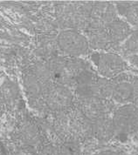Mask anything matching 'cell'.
<instances>
[{"mask_svg": "<svg viewBox=\"0 0 138 155\" xmlns=\"http://www.w3.org/2000/svg\"><path fill=\"white\" fill-rule=\"evenodd\" d=\"M132 29L128 22L118 17L106 28L113 50L120 48L122 43L131 34Z\"/></svg>", "mask_w": 138, "mask_h": 155, "instance_id": "7c38bea8", "label": "cell"}, {"mask_svg": "<svg viewBox=\"0 0 138 155\" xmlns=\"http://www.w3.org/2000/svg\"><path fill=\"white\" fill-rule=\"evenodd\" d=\"M116 5L109 2H94L87 31L106 29L118 16Z\"/></svg>", "mask_w": 138, "mask_h": 155, "instance_id": "8fae6325", "label": "cell"}, {"mask_svg": "<svg viewBox=\"0 0 138 155\" xmlns=\"http://www.w3.org/2000/svg\"><path fill=\"white\" fill-rule=\"evenodd\" d=\"M132 85H133V98H132V104L138 106V77L134 78L132 79Z\"/></svg>", "mask_w": 138, "mask_h": 155, "instance_id": "ac0fdd59", "label": "cell"}, {"mask_svg": "<svg viewBox=\"0 0 138 155\" xmlns=\"http://www.w3.org/2000/svg\"><path fill=\"white\" fill-rule=\"evenodd\" d=\"M95 155H120L117 152H115V151H102V152H100L96 154Z\"/></svg>", "mask_w": 138, "mask_h": 155, "instance_id": "44dd1931", "label": "cell"}, {"mask_svg": "<svg viewBox=\"0 0 138 155\" xmlns=\"http://www.w3.org/2000/svg\"><path fill=\"white\" fill-rule=\"evenodd\" d=\"M53 84L47 65L37 64L29 71L25 78L27 92L33 97L44 96L48 87Z\"/></svg>", "mask_w": 138, "mask_h": 155, "instance_id": "30bf717a", "label": "cell"}, {"mask_svg": "<svg viewBox=\"0 0 138 155\" xmlns=\"http://www.w3.org/2000/svg\"><path fill=\"white\" fill-rule=\"evenodd\" d=\"M40 155H60L59 149H57L53 146H47L42 149Z\"/></svg>", "mask_w": 138, "mask_h": 155, "instance_id": "d6986e66", "label": "cell"}, {"mask_svg": "<svg viewBox=\"0 0 138 155\" xmlns=\"http://www.w3.org/2000/svg\"><path fill=\"white\" fill-rule=\"evenodd\" d=\"M92 60L101 77L114 79L124 73L128 69L123 58L113 51H100L92 55Z\"/></svg>", "mask_w": 138, "mask_h": 155, "instance_id": "8992f818", "label": "cell"}, {"mask_svg": "<svg viewBox=\"0 0 138 155\" xmlns=\"http://www.w3.org/2000/svg\"><path fill=\"white\" fill-rule=\"evenodd\" d=\"M118 50L121 51V52L124 56L131 57L135 53L138 51V26H136L132 29V32L129 38L122 43V45L120 46Z\"/></svg>", "mask_w": 138, "mask_h": 155, "instance_id": "2e32d148", "label": "cell"}, {"mask_svg": "<svg viewBox=\"0 0 138 155\" xmlns=\"http://www.w3.org/2000/svg\"><path fill=\"white\" fill-rule=\"evenodd\" d=\"M116 130L112 117L104 116L92 121V137L97 140L107 142L115 136Z\"/></svg>", "mask_w": 138, "mask_h": 155, "instance_id": "5bb4252c", "label": "cell"}, {"mask_svg": "<svg viewBox=\"0 0 138 155\" xmlns=\"http://www.w3.org/2000/svg\"><path fill=\"white\" fill-rule=\"evenodd\" d=\"M53 83L73 89L77 81L88 71L93 69L81 58L63 56L52 58L47 64Z\"/></svg>", "mask_w": 138, "mask_h": 155, "instance_id": "6da1fadb", "label": "cell"}, {"mask_svg": "<svg viewBox=\"0 0 138 155\" xmlns=\"http://www.w3.org/2000/svg\"><path fill=\"white\" fill-rule=\"evenodd\" d=\"M129 58L130 62L138 69V51L136 53H135L134 55H132L131 57H129Z\"/></svg>", "mask_w": 138, "mask_h": 155, "instance_id": "ffe728a7", "label": "cell"}, {"mask_svg": "<svg viewBox=\"0 0 138 155\" xmlns=\"http://www.w3.org/2000/svg\"><path fill=\"white\" fill-rule=\"evenodd\" d=\"M75 97H94L111 99L113 82L112 79L101 77L94 69L88 71L72 89Z\"/></svg>", "mask_w": 138, "mask_h": 155, "instance_id": "277c9868", "label": "cell"}, {"mask_svg": "<svg viewBox=\"0 0 138 155\" xmlns=\"http://www.w3.org/2000/svg\"><path fill=\"white\" fill-rule=\"evenodd\" d=\"M116 134L131 135L138 133V106L129 103L116 108L112 116Z\"/></svg>", "mask_w": 138, "mask_h": 155, "instance_id": "ba28073f", "label": "cell"}, {"mask_svg": "<svg viewBox=\"0 0 138 155\" xmlns=\"http://www.w3.org/2000/svg\"><path fill=\"white\" fill-rule=\"evenodd\" d=\"M57 45L65 56L72 58L85 56L90 50L86 35L76 30H62L57 36Z\"/></svg>", "mask_w": 138, "mask_h": 155, "instance_id": "5b68a950", "label": "cell"}, {"mask_svg": "<svg viewBox=\"0 0 138 155\" xmlns=\"http://www.w3.org/2000/svg\"><path fill=\"white\" fill-rule=\"evenodd\" d=\"M58 129L64 140H76L81 143L92 137V121L75 106L61 113Z\"/></svg>", "mask_w": 138, "mask_h": 155, "instance_id": "7a4b0ae2", "label": "cell"}, {"mask_svg": "<svg viewBox=\"0 0 138 155\" xmlns=\"http://www.w3.org/2000/svg\"><path fill=\"white\" fill-rule=\"evenodd\" d=\"M92 3L70 2L59 5L57 17L64 30L86 31L88 27Z\"/></svg>", "mask_w": 138, "mask_h": 155, "instance_id": "3957f363", "label": "cell"}, {"mask_svg": "<svg viewBox=\"0 0 138 155\" xmlns=\"http://www.w3.org/2000/svg\"><path fill=\"white\" fill-rule=\"evenodd\" d=\"M121 76L112 79L113 90H112L111 100L115 103L126 105L132 103V98H133L132 79L121 78Z\"/></svg>", "mask_w": 138, "mask_h": 155, "instance_id": "4fadbf2b", "label": "cell"}, {"mask_svg": "<svg viewBox=\"0 0 138 155\" xmlns=\"http://www.w3.org/2000/svg\"><path fill=\"white\" fill-rule=\"evenodd\" d=\"M118 14L122 16L125 21L134 26H138V2L116 5Z\"/></svg>", "mask_w": 138, "mask_h": 155, "instance_id": "9a60e30c", "label": "cell"}, {"mask_svg": "<svg viewBox=\"0 0 138 155\" xmlns=\"http://www.w3.org/2000/svg\"><path fill=\"white\" fill-rule=\"evenodd\" d=\"M46 106L54 113H61L71 109L75 104V95L71 88L53 83L43 96Z\"/></svg>", "mask_w": 138, "mask_h": 155, "instance_id": "52a82bcc", "label": "cell"}, {"mask_svg": "<svg viewBox=\"0 0 138 155\" xmlns=\"http://www.w3.org/2000/svg\"><path fill=\"white\" fill-rule=\"evenodd\" d=\"M59 149L60 155H81V143L76 140H64Z\"/></svg>", "mask_w": 138, "mask_h": 155, "instance_id": "e0dca14e", "label": "cell"}, {"mask_svg": "<svg viewBox=\"0 0 138 155\" xmlns=\"http://www.w3.org/2000/svg\"><path fill=\"white\" fill-rule=\"evenodd\" d=\"M74 106L91 121L114 113L115 102L111 99L94 97H75Z\"/></svg>", "mask_w": 138, "mask_h": 155, "instance_id": "9c48e42d", "label": "cell"}]
</instances>
